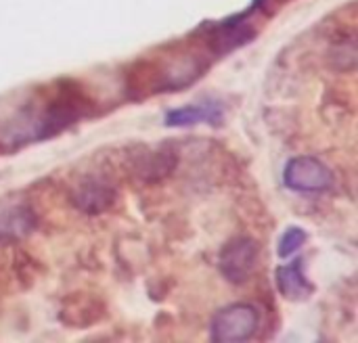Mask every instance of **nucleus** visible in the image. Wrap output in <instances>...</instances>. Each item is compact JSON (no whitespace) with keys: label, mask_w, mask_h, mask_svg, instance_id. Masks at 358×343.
I'll return each instance as SVG.
<instances>
[{"label":"nucleus","mask_w":358,"mask_h":343,"mask_svg":"<svg viewBox=\"0 0 358 343\" xmlns=\"http://www.w3.org/2000/svg\"><path fill=\"white\" fill-rule=\"evenodd\" d=\"M170 52L147 57L132 65L126 75V90L134 98H145L159 92H176L195 84L208 69L212 54L195 36L193 42L174 44Z\"/></svg>","instance_id":"1"},{"label":"nucleus","mask_w":358,"mask_h":343,"mask_svg":"<svg viewBox=\"0 0 358 343\" xmlns=\"http://www.w3.org/2000/svg\"><path fill=\"white\" fill-rule=\"evenodd\" d=\"M94 103L78 82L61 80L52 90L42 92L36 109H27L25 134L29 140H44L78 124L92 111Z\"/></svg>","instance_id":"2"},{"label":"nucleus","mask_w":358,"mask_h":343,"mask_svg":"<svg viewBox=\"0 0 358 343\" xmlns=\"http://www.w3.org/2000/svg\"><path fill=\"white\" fill-rule=\"evenodd\" d=\"M212 57H224L235 48L248 44L256 36V27L248 21V13L229 17L220 23H206L195 34Z\"/></svg>","instance_id":"3"},{"label":"nucleus","mask_w":358,"mask_h":343,"mask_svg":"<svg viewBox=\"0 0 358 343\" xmlns=\"http://www.w3.org/2000/svg\"><path fill=\"white\" fill-rule=\"evenodd\" d=\"M258 312L250 304H235L220 310L212 321V342L237 343L250 340L258 331Z\"/></svg>","instance_id":"4"},{"label":"nucleus","mask_w":358,"mask_h":343,"mask_svg":"<svg viewBox=\"0 0 358 343\" xmlns=\"http://www.w3.org/2000/svg\"><path fill=\"white\" fill-rule=\"evenodd\" d=\"M258 260H260L258 243L250 237H237L222 247L218 268L229 283L241 285L254 275Z\"/></svg>","instance_id":"5"},{"label":"nucleus","mask_w":358,"mask_h":343,"mask_svg":"<svg viewBox=\"0 0 358 343\" xmlns=\"http://www.w3.org/2000/svg\"><path fill=\"white\" fill-rule=\"evenodd\" d=\"M283 182L298 193H325L334 187V174L317 157H294L283 170Z\"/></svg>","instance_id":"6"},{"label":"nucleus","mask_w":358,"mask_h":343,"mask_svg":"<svg viewBox=\"0 0 358 343\" xmlns=\"http://www.w3.org/2000/svg\"><path fill=\"white\" fill-rule=\"evenodd\" d=\"M115 199H117L115 187L111 182L103 180V178H96V176L82 180L73 189V195H71L73 205L80 212L90 214V216H96V214L107 212L109 207H113Z\"/></svg>","instance_id":"7"},{"label":"nucleus","mask_w":358,"mask_h":343,"mask_svg":"<svg viewBox=\"0 0 358 343\" xmlns=\"http://www.w3.org/2000/svg\"><path fill=\"white\" fill-rule=\"evenodd\" d=\"M222 103L218 101H208L201 105H187L180 109H170L164 117L166 126L170 128H187V126H197L199 122H208L210 126H220L222 124Z\"/></svg>","instance_id":"8"},{"label":"nucleus","mask_w":358,"mask_h":343,"mask_svg":"<svg viewBox=\"0 0 358 343\" xmlns=\"http://www.w3.org/2000/svg\"><path fill=\"white\" fill-rule=\"evenodd\" d=\"M277 289L279 293L285 298V300H292V302H302V300H308L315 291V287L308 283L304 270H302V260H294L292 264L287 266H279L277 268Z\"/></svg>","instance_id":"9"},{"label":"nucleus","mask_w":358,"mask_h":343,"mask_svg":"<svg viewBox=\"0 0 358 343\" xmlns=\"http://www.w3.org/2000/svg\"><path fill=\"white\" fill-rule=\"evenodd\" d=\"M176 153L168 151V149H159V151H147L138 157H134V168L132 172L143 180V182H157L166 176H170V172L176 168Z\"/></svg>","instance_id":"10"},{"label":"nucleus","mask_w":358,"mask_h":343,"mask_svg":"<svg viewBox=\"0 0 358 343\" xmlns=\"http://www.w3.org/2000/svg\"><path fill=\"white\" fill-rule=\"evenodd\" d=\"M34 216L25 207H13L0 216V239H21L34 228Z\"/></svg>","instance_id":"11"},{"label":"nucleus","mask_w":358,"mask_h":343,"mask_svg":"<svg viewBox=\"0 0 358 343\" xmlns=\"http://www.w3.org/2000/svg\"><path fill=\"white\" fill-rule=\"evenodd\" d=\"M306 239H308L306 231H302V228H298V226L287 228V231L283 233V237L279 239V258L289 260L292 256H296V254L304 247Z\"/></svg>","instance_id":"12"},{"label":"nucleus","mask_w":358,"mask_h":343,"mask_svg":"<svg viewBox=\"0 0 358 343\" xmlns=\"http://www.w3.org/2000/svg\"><path fill=\"white\" fill-rule=\"evenodd\" d=\"M287 0H256L252 8H260V10H266L268 15L275 13V8H279L281 4H285Z\"/></svg>","instance_id":"13"}]
</instances>
